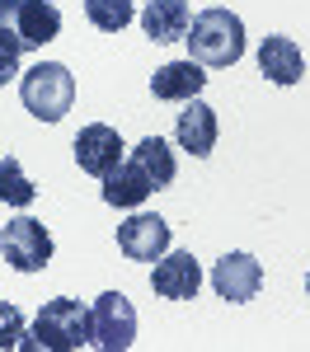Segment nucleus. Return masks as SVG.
I'll return each instance as SVG.
<instances>
[{"label":"nucleus","mask_w":310,"mask_h":352,"mask_svg":"<svg viewBox=\"0 0 310 352\" xmlns=\"http://www.w3.org/2000/svg\"><path fill=\"white\" fill-rule=\"evenodd\" d=\"M188 52H193L197 66L207 71H225L245 56V24L240 14H230L225 5H212V10H197L193 24H188Z\"/></svg>","instance_id":"f257e3e1"},{"label":"nucleus","mask_w":310,"mask_h":352,"mask_svg":"<svg viewBox=\"0 0 310 352\" xmlns=\"http://www.w3.org/2000/svg\"><path fill=\"white\" fill-rule=\"evenodd\" d=\"M85 343H94V329H89V310L71 296H56L38 310L33 333H24L19 348H47V352H76Z\"/></svg>","instance_id":"f03ea898"},{"label":"nucleus","mask_w":310,"mask_h":352,"mask_svg":"<svg viewBox=\"0 0 310 352\" xmlns=\"http://www.w3.org/2000/svg\"><path fill=\"white\" fill-rule=\"evenodd\" d=\"M61 33V10L52 0H0V43L14 52H38Z\"/></svg>","instance_id":"7ed1b4c3"},{"label":"nucleus","mask_w":310,"mask_h":352,"mask_svg":"<svg viewBox=\"0 0 310 352\" xmlns=\"http://www.w3.org/2000/svg\"><path fill=\"white\" fill-rule=\"evenodd\" d=\"M19 99L38 122H61L71 113V104H76V76L61 61H38L19 80Z\"/></svg>","instance_id":"20e7f679"},{"label":"nucleus","mask_w":310,"mask_h":352,"mask_svg":"<svg viewBox=\"0 0 310 352\" xmlns=\"http://www.w3.org/2000/svg\"><path fill=\"white\" fill-rule=\"evenodd\" d=\"M0 254H5V263L14 272H43L52 263V235H47L43 221L14 217V221H5V230H0Z\"/></svg>","instance_id":"39448f33"},{"label":"nucleus","mask_w":310,"mask_h":352,"mask_svg":"<svg viewBox=\"0 0 310 352\" xmlns=\"http://www.w3.org/2000/svg\"><path fill=\"white\" fill-rule=\"evenodd\" d=\"M89 329H94V348L104 352H127L137 343V310L122 292H104L89 310Z\"/></svg>","instance_id":"423d86ee"},{"label":"nucleus","mask_w":310,"mask_h":352,"mask_svg":"<svg viewBox=\"0 0 310 352\" xmlns=\"http://www.w3.org/2000/svg\"><path fill=\"white\" fill-rule=\"evenodd\" d=\"M122 151L127 146H122L118 127H109V122H89V127L76 132V164H80V174L99 179V184L122 164Z\"/></svg>","instance_id":"0eeeda50"},{"label":"nucleus","mask_w":310,"mask_h":352,"mask_svg":"<svg viewBox=\"0 0 310 352\" xmlns=\"http://www.w3.org/2000/svg\"><path fill=\"white\" fill-rule=\"evenodd\" d=\"M118 249L132 263H155L169 249V221L155 217V212H132V217L118 226Z\"/></svg>","instance_id":"6e6552de"},{"label":"nucleus","mask_w":310,"mask_h":352,"mask_svg":"<svg viewBox=\"0 0 310 352\" xmlns=\"http://www.w3.org/2000/svg\"><path fill=\"white\" fill-rule=\"evenodd\" d=\"M197 287H202V268H197L193 254H184V249H174V254H160L155 258V272H151V292L165 300H193Z\"/></svg>","instance_id":"1a4fd4ad"},{"label":"nucleus","mask_w":310,"mask_h":352,"mask_svg":"<svg viewBox=\"0 0 310 352\" xmlns=\"http://www.w3.org/2000/svg\"><path fill=\"white\" fill-rule=\"evenodd\" d=\"M212 287H217V296H221V300L245 305V300L258 296V287H263V268H258L254 254H225L221 263L212 268Z\"/></svg>","instance_id":"9d476101"},{"label":"nucleus","mask_w":310,"mask_h":352,"mask_svg":"<svg viewBox=\"0 0 310 352\" xmlns=\"http://www.w3.org/2000/svg\"><path fill=\"white\" fill-rule=\"evenodd\" d=\"M258 71H263L273 85H296L301 76H306V52L296 47V38L268 33V38L258 43Z\"/></svg>","instance_id":"9b49d317"},{"label":"nucleus","mask_w":310,"mask_h":352,"mask_svg":"<svg viewBox=\"0 0 310 352\" xmlns=\"http://www.w3.org/2000/svg\"><path fill=\"white\" fill-rule=\"evenodd\" d=\"M202 85H207V66H197L193 56H188V61L160 66V71L151 76V94H155L160 104H188V99L202 94Z\"/></svg>","instance_id":"f8f14e48"},{"label":"nucleus","mask_w":310,"mask_h":352,"mask_svg":"<svg viewBox=\"0 0 310 352\" xmlns=\"http://www.w3.org/2000/svg\"><path fill=\"white\" fill-rule=\"evenodd\" d=\"M174 141L188 151V155H212L217 151V109L212 104H202V99H188L184 113H179V122H174Z\"/></svg>","instance_id":"ddd939ff"},{"label":"nucleus","mask_w":310,"mask_h":352,"mask_svg":"<svg viewBox=\"0 0 310 352\" xmlns=\"http://www.w3.org/2000/svg\"><path fill=\"white\" fill-rule=\"evenodd\" d=\"M188 24H193L188 0H151L141 10V28H146L151 43H184L188 38Z\"/></svg>","instance_id":"4468645a"},{"label":"nucleus","mask_w":310,"mask_h":352,"mask_svg":"<svg viewBox=\"0 0 310 352\" xmlns=\"http://www.w3.org/2000/svg\"><path fill=\"white\" fill-rule=\"evenodd\" d=\"M151 192H155V184H151V174L141 169V160H132V155L104 179V202H109V207H141Z\"/></svg>","instance_id":"2eb2a0df"},{"label":"nucleus","mask_w":310,"mask_h":352,"mask_svg":"<svg viewBox=\"0 0 310 352\" xmlns=\"http://www.w3.org/2000/svg\"><path fill=\"white\" fill-rule=\"evenodd\" d=\"M132 160H141V169L151 174L155 188H169L174 184V151H169L160 136H141L137 146H132Z\"/></svg>","instance_id":"dca6fc26"},{"label":"nucleus","mask_w":310,"mask_h":352,"mask_svg":"<svg viewBox=\"0 0 310 352\" xmlns=\"http://www.w3.org/2000/svg\"><path fill=\"white\" fill-rule=\"evenodd\" d=\"M33 197H38V184L19 169L14 155H5L0 160V202L5 207H33Z\"/></svg>","instance_id":"f3484780"},{"label":"nucleus","mask_w":310,"mask_h":352,"mask_svg":"<svg viewBox=\"0 0 310 352\" xmlns=\"http://www.w3.org/2000/svg\"><path fill=\"white\" fill-rule=\"evenodd\" d=\"M85 19L99 33H122L137 19V10H132V0H85Z\"/></svg>","instance_id":"a211bd4d"},{"label":"nucleus","mask_w":310,"mask_h":352,"mask_svg":"<svg viewBox=\"0 0 310 352\" xmlns=\"http://www.w3.org/2000/svg\"><path fill=\"white\" fill-rule=\"evenodd\" d=\"M19 343H24V315L0 300V348H19Z\"/></svg>","instance_id":"6ab92c4d"},{"label":"nucleus","mask_w":310,"mask_h":352,"mask_svg":"<svg viewBox=\"0 0 310 352\" xmlns=\"http://www.w3.org/2000/svg\"><path fill=\"white\" fill-rule=\"evenodd\" d=\"M14 76H19V52L0 43V85H10Z\"/></svg>","instance_id":"aec40b11"},{"label":"nucleus","mask_w":310,"mask_h":352,"mask_svg":"<svg viewBox=\"0 0 310 352\" xmlns=\"http://www.w3.org/2000/svg\"><path fill=\"white\" fill-rule=\"evenodd\" d=\"M306 292H310V272H306Z\"/></svg>","instance_id":"412c9836"}]
</instances>
